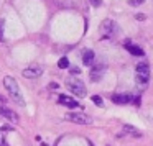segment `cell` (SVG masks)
Instances as JSON below:
<instances>
[{"label":"cell","instance_id":"9","mask_svg":"<svg viewBox=\"0 0 153 146\" xmlns=\"http://www.w3.org/2000/svg\"><path fill=\"white\" fill-rule=\"evenodd\" d=\"M58 102H59L61 105L69 107V108H76V107H79V103H77L76 100H74V99H71V97H68V95H59Z\"/></svg>","mask_w":153,"mask_h":146},{"label":"cell","instance_id":"12","mask_svg":"<svg viewBox=\"0 0 153 146\" xmlns=\"http://www.w3.org/2000/svg\"><path fill=\"white\" fill-rule=\"evenodd\" d=\"M82 63L86 66H94V51L92 49H87L86 53L82 54Z\"/></svg>","mask_w":153,"mask_h":146},{"label":"cell","instance_id":"23","mask_svg":"<svg viewBox=\"0 0 153 146\" xmlns=\"http://www.w3.org/2000/svg\"><path fill=\"white\" fill-rule=\"evenodd\" d=\"M87 145H89V146H94V145H92V141H87Z\"/></svg>","mask_w":153,"mask_h":146},{"label":"cell","instance_id":"13","mask_svg":"<svg viewBox=\"0 0 153 146\" xmlns=\"http://www.w3.org/2000/svg\"><path fill=\"white\" fill-rule=\"evenodd\" d=\"M123 133H128L133 138H140V136H142V133H140L138 130H135V126H132V125H123Z\"/></svg>","mask_w":153,"mask_h":146},{"label":"cell","instance_id":"20","mask_svg":"<svg viewBox=\"0 0 153 146\" xmlns=\"http://www.w3.org/2000/svg\"><path fill=\"white\" fill-rule=\"evenodd\" d=\"M0 146H8V141L4 138V136H0Z\"/></svg>","mask_w":153,"mask_h":146},{"label":"cell","instance_id":"16","mask_svg":"<svg viewBox=\"0 0 153 146\" xmlns=\"http://www.w3.org/2000/svg\"><path fill=\"white\" fill-rule=\"evenodd\" d=\"M4 28H5V20H0V41H5V36H4Z\"/></svg>","mask_w":153,"mask_h":146},{"label":"cell","instance_id":"5","mask_svg":"<svg viewBox=\"0 0 153 146\" xmlns=\"http://www.w3.org/2000/svg\"><path fill=\"white\" fill-rule=\"evenodd\" d=\"M41 74H43V67L41 66H30V67L22 71V76L27 77V79H36Z\"/></svg>","mask_w":153,"mask_h":146},{"label":"cell","instance_id":"8","mask_svg":"<svg viewBox=\"0 0 153 146\" xmlns=\"http://www.w3.org/2000/svg\"><path fill=\"white\" fill-rule=\"evenodd\" d=\"M112 102L117 105H125V103L133 102V97L130 94H114L112 95Z\"/></svg>","mask_w":153,"mask_h":146},{"label":"cell","instance_id":"14","mask_svg":"<svg viewBox=\"0 0 153 146\" xmlns=\"http://www.w3.org/2000/svg\"><path fill=\"white\" fill-rule=\"evenodd\" d=\"M58 67H59V69H66V67H69V61H68V58H61V59L58 61Z\"/></svg>","mask_w":153,"mask_h":146},{"label":"cell","instance_id":"2","mask_svg":"<svg viewBox=\"0 0 153 146\" xmlns=\"http://www.w3.org/2000/svg\"><path fill=\"white\" fill-rule=\"evenodd\" d=\"M150 80V66L146 63L137 64V76H135V84L140 90H145L148 87Z\"/></svg>","mask_w":153,"mask_h":146},{"label":"cell","instance_id":"18","mask_svg":"<svg viewBox=\"0 0 153 146\" xmlns=\"http://www.w3.org/2000/svg\"><path fill=\"white\" fill-rule=\"evenodd\" d=\"M89 2H91V5H92V7H100V4H102L100 0H89Z\"/></svg>","mask_w":153,"mask_h":146},{"label":"cell","instance_id":"15","mask_svg":"<svg viewBox=\"0 0 153 146\" xmlns=\"http://www.w3.org/2000/svg\"><path fill=\"white\" fill-rule=\"evenodd\" d=\"M91 100H92V102L96 103L97 107H104V100H102V97H99V95H92V97H91Z\"/></svg>","mask_w":153,"mask_h":146},{"label":"cell","instance_id":"24","mask_svg":"<svg viewBox=\"0 0 153 146\" xmlns=\"http://www.w3.org/2000/svg\"><path fill=\"white\" fill-rule=\"evenodd\" d=\"M2 108H4V107H0V117H2Z\"/></svg>","mask_w":153,"mask_h":146},{"label":"cell","instance_id":"7","mask_svg":"<svg viewBox=\"0 0 153 146\" xmlns=\"http://www.w3.org/2000/svg\"><path fill=\"white\" fill-rule=\"evenodd\" d=\"M99 31H100V35H102L104 38H109L110 35H112V31H114V21L112 20H104L102 23H100V27H99Z\"/></svg>","mask_w":153,"mask_h":146},{"label":"cell","instance_id":"10","mask_svg":"<svg viewBox=\"0 0 153 146\" xmlns=\"http://www.w3.org/2000/svg\"><path fill=\"white\" fill-rule=\"evenodd\" d=\"M2 117L4 118H7V120H10V122H13V123H17L18 122V115L13 112V110H10V108H2Z\"/></svg>","mask_w":153,"mask_h":146},{"label":"cell","instance_id":"19","mask_svg":"<svg viewBox=\"0 0 153 146\" xmlns=\"http://www.w3.org/2000/svg\"><path fill=\"white\" fill-rule=\"evenodd\" d=\"M58 87H59V86H58V84H56V82H51V84H50V86H48V89H50V90H56V89H58Z\"/></svg>","mask_w":153,"mask_h":146},{"label":"cell","instance_id":"1","mask_svg":"<svg viewBox=\"0 0 153 146\" xmlns=\"http://www.w3.org/2000/svg\"><path fill=\"white\" fill-rule=\"evenodd\" d=\"M4 86H5V89L8 90L10 97L18 103V105H25V99H23V95H22V92H20L18 82L13 79V77H12V76H5L4 77Z\"/></svg>","mask_w":153,"mask_h":146},{"label":"cell","instance_id":"21","mask_svg":"<svg viewBox=\"0 0 153 146\" xmlns=\"http://www.w3.org/2000/svg\"><path fill=\"white\" fill-rule=\"evenodd\" d=\"M79 72H81L79 67H71V74H79Z\"/></svg>","mask_w":153,"mask_h":146},{"label":"cell","instance_id":"11","mask_svg":"<svg viewBox=\"0 0 153 146\" xmlns=\"http://www.w3.org/2000/svg\"><path fill=\"white\" fill-rule=\"evenodd\" d=\"M125 46H127V49H128V53H130V54H133V56H143V49H142V48L130 44V41H128V40L125 41Z\"/></svg>","mask_w":153,"mask_h":146},{"label":"cell","instance_id":"17","mask_svg":"<svg viewBox=\"0 0 153 146\" xmlns=\"http://www.w3.org/2000/svg\"><path fill=\"white\" fill-rule=\"evenodd\" d=\"M143 2H145V0H128V5H132V7H140Z\"/></svg>","mask_w":153,"mask_h":146},{"label":"cell","instance_id":"6","mask_svg":"<svg viewBox=\"0 0 153 146\" xmlns=\"http://www.w3.org/2000/svg\"><path fill=\"white\" fill-rule=\"evenodd\" d=\"M104 72H105V64H94L91 69V80H94V82L100 80Z\"/></svg>","mask_w":153,"mask_h":146},{"label":"cell","instance_id":"3","mask_svg":"<svg viewBox=\"0 0 153 146\" xmlns=\"http://www.w3.org/2000/svg\"><path fill=\"white\" fill-rule=\"evenodd\" d=\"M66 87L77 97H86V86L81 79L77 77H68L66 79Z\"/></svg>","mask_w":153,"mask_h":146},{"label":"cell","instance_id":"4","mask_svg":"<svg viewBox=\"0 0 153 146\" xmlns=\"http://www.w3.org/2000/svg\"><path fill=\"white\" fill-rule=\"evenodd\" d=\"M66 120L73 123H79V125H91L92 123V118L89 115L82 112H71V113H66Z\"/></svg>","mask_w":153,"mask_h":146},{"label":"cell","instance_id":"22","mask_svg":"<svg viewBox=\"0 0 153 146\" xmlns=\"http://www.w3.org/2000/svg\"><path fill=\"white\" fill-rule=\"evenodd\" d=\"M135 18H137V20H145L146 17H145L143 13H137V15H135Z\"/></svg>","mask_w":153,"mask_h":146}]
</instances>
